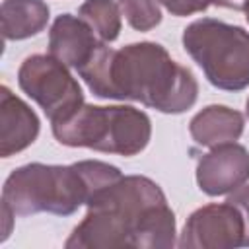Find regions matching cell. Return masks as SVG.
<instances>
[{"instance_id":"cell-2","label":"cell","mask_w":249,"mask_h":249,"mask_svg":"<svg viewBox=\"0 0 249 249\" xmlns=\"http://www.w3.org/2000/svg\"><path fill=\"white\" fill-rule=\"evenodd\" d=\"M78 74L95 97L138 101L167 115L189 111L198 97L195 74L154 41L130 43L123 49L103 43Z\"/></svg>"},{"instance_id":"cell-18","label":"cell","mask_w":249,"mask_h":249,"mask_svg":"<svg viewBox=\"0 0 249 249\" xmlns=\"http://www.w3.org/2000/svg\"><path fill=\"white\" fill-rule=\"evenodd\" d=\"M243 12H245V19H247V23H249V2H247V6H245Z\"/></svg>"},{"instance_id":"cell-14","label":"cell","mask_w":249,"mask_h":249,"mask_svg":"<svg viewBox=\"0 0 249 249\" xmlns=\"http://www.w3.org/2000/svg\"><path fill=\"white\" fill-rule=\"evenodd\" d=\"M119 8L136 31H150L161 21V10L158 0H117Z\"/></svg>"},{"instance_id":"cell-8","label":"cell","mask_w":249,"mask_h":249,"mask_svg":"<svg viewBox=\"0 0 249 249\" xmlns=\"http://www.w3.org/2000/svg\"><path fill=\"white\" fill-rule=\"evenodd\" d=\"M249 181V150L237 142L210 148L196 163V185L208 196L230 195Z\"/></svg>"},{"instance_id":"cell-11","label":"cell","mask_w":249,"mask_h":249,"mask_svg":"<svg viewBox=\"0 0 249 249\" xmlns=\"http://www.w3.org/2000/svg\"><path fill=\"white\" fill-rule=\"evenodd\" d=\"M245 117L226 105H206L189 123L191 138L204 148L235 142L243 134Z\"/></svg>"},{"instance_id":"cell-10","label":"cell","mask_w":249,"mask_h":249,"mask_svg":"<svg viewBox=\"0 0 249 249\" xmlns=\"http://www.w3.org/2000/svg\"><path fill=\"white\" fill-rule=\"evenodd\" d=\"M37 113L8 86L0 88V156L10 158L29 148L39 136Z\"/></svg>"},{"instance_id":"cell-3","label":"cell","mask_w":249,"mask_h":249,"mask_svg":"<svg viewBox=\"0 0 249 249\" xmlns=\"http://www.w3.org/2000/svg\"><path fill=\"white\" fill-rule=\"evenodd\" d=\"M121 175L117 165L99 160H82L70 165L25 163L6 177L2 206L19 218L39 212L72 216L93 193L117 181Z\"/></svg>"},{"instance_id":"cell-15","label":"cell","mask_w":249,"mask_h":249,"mask_svg":"<svg viewBox=\"0 0 249 249\" xmlns=\"http://www.w3.org/2000/svg\"><path fill=\"white\" fill-rule=\"evenodd\" d=\"M171 16L183 18V16H193L198 12H204L212 2L210 0H158Z\"/></svg>"},{"instance_id":"cell-13","label":"cell","mask_w":249,"mask_h":249,"mask_svg":"<svg viewBox=\"0 0 249 249\" xmlns=\"http://www.w3.org/2000/svg\"><path fill=\"white\" fill-rule=\"evenodd\" d=\"M78 16L103 43H113L121 33L123 12L115 0H84L78 8Z\"/></svg>"},{"instance_id":"cell-6","label":"cell","mask_w":249,"mask_h":249,"mask_svg":"<svg viewBox=\"0 0 249 249\" xmlns=\"http://www.w3.org/2000/svg\"><path fill=\"white\" fill-rule=\"evenodd\" d=\"M19 89L31 97L53 123L84 105V93L68 66L51 54H31L18 70Z\"/></svg>"},{"instance_id":"cell-12","label":"cell","mask_w":249,"mask_h":249,"mask_svg":"<svg viewBox=\"0 0 249 249\" xmlns=\"http://www.w3.org/2000/svg\"><path fill=\"white\" fill-rule=\"evenodd\" d=\"M51 18L45 0H4L0 6L2 37L6 41H21L41 33Z\"/></svg>"},{"instance_id":"cell-9","label":"cell","mask_w":249,"mask_h":249,"mask_svg":"<svg viewBox=\"0 0 249 249\" xmlns=\"http://www.w3.org/2000/svg\"><path fill=\"white\" fill-rule=\"evenodd\" d=\"M101 45L103 41L80 16L60 14L49 29V54L76 72L91 60Z\"/></svg>"},{"instance_id":"cell-17","label":"cell","mask_w":249,"mask_h":249,"mask_svg":"<svg viewBox=\"0 0 249 249\" xmlns=\"http://www.w3.org/2000/svg\"><path fill=\"white\" fill-rule=\"evenodd\" d=\"M218 8H228V10H245L249 0H210Z\"/></svg>"},{"instance_id":"cell-16","label":"cell","mask_w":249,"mask_h":249,"mask_svg":"<svg viewBox=\"0 0 249 249\" xmlns=\"http://www.w3.org/2000/svg\"><path fill=\"white\" fill-rule=\"evenodd\" d=\"M228 200H231L243 214L245 226H247V237H245V247H249V185H241L233 193H230Z\"/></svg>"},{"instance_id":"cell-4","label":"cell","mask_w":249,"mask_h":249,"mask_svg":"<svg viewBox=\"0 0 249 249\" xmlns=\"http://www.w3.org/2000/svg\"><path fill=\"white\" fill-rule=\"evenodd\" d=\"M53 136L70 148L136 156L152 138L150 117L132 105H88L51 124Z\"/></svg>"},{"instance_id":"cell-1","label":"cell","mask_w":249,"mask_h":249,"mask_svg":"<svg viewBox=\"0 0 249 249\" xmlns=\"http://www.w3.org/2000/svg\"><path fill=\"white\" fill-rule=\"evenodd\" d=\"M84 220L64 241L66 249H171L175 214L161 187L146 175H121L86 202Z\"/></svg>"},{"instance_id":"cell-7","label":"cell","mask_w":249,"mask_h":249,"mask_svg":"<svg viewBox=\"0 0 249 249\" xmlns=\"http://www.w3.org/2000/svg\"><path fill=\"white\" fill-rule=\"evenodd\" d=\"M247 226L241 210L231 202H212L187 218L177 245L181 249H233L245 247Z\"/></svg>"},{"instance_id":"cell-5","label":"cell","mask_w":249,"mask_h":249,"mask_svg":"<svg viewBox=\"0 0 249 249\" xmlns=\"http://www.w3.org/2000/svg\"><path fill=\"white\" fill-rule=\"evenodd\" d=\"M185 53L218 89L241 91L249 86V31L214 18H200L183 29Z\"/></svg>"},{"instance_id":"cell-19","label":"cell","mask_w":249,"mask_h":249,"mask_svg":"<svg viewBox=\"0 0 249 249\" xmlns=\"http://www.w3.org/2000/svg\"><path fill=\"white\" fill-rule=\"evenodd\" d=\"M245 111H247V117H249V99H247V103H245Z\"/></svg>"}]
</instances>
